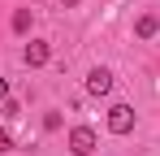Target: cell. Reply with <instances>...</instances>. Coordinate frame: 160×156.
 I'll use <instances>...</instances> for the list:
<instances>
[{
    "label": "cell",
    "mask_w": 160,
    "mask_h": 156,
    "mask_svg": "<svg viewBox=\"0 0 160 156\" xmlns=\"http://www.w3.org/2000/svg\"><path fill=\"white\" fill-rule=\"evenodd\" d=\"M108 130H112V134H130L134 130V108L130 104H112V108H108Z\"/></svg>",
    "instance_id": "obj_1"
},
{
    "label": "cell",
    "mask_w": 160,
    "mask_h": 156,
    "mask_svg": "<svg viewBox=\"0 0 160 156\" xmlns=\"http://www.w3.org/2000/svg\"><path fill=\"white\" fill-rule=\"evenodd\" d=\"M69 152L74 156H91L95 152V130L91 126H74L69 130Z\"/></svg>",
    "instance_id": "obj_2"
},
{
    "label": "cell",
    "mask_w": 160,
    "mask_h": 156,
    "mask_svg": "<svg viewBox=\"0 0 160 156\" xmlns=\"http://www.w3.org/2000/svg\"><path fill=\"white\" fill-rule=\"evenodd\" d=\"M22 61H26L30 70H39V65L48 61V44H43V39H30L26 48H22Z\"/></svg>",
    "instance_id": "obj_3"
},
{
    "label": "cell",
    "mask_w": 160,
    "mask_h": 156,
    "mask_svg": "<svg viewBox=\"0 0 160 156\" xmlns=\"http://www.w3.org/2000/svg\"><path fill=\"white\" fill-rule=\"evenodd\" d=\"M87 91H91V96H108V91H112V74H108V70H91V74H87Z\"/></svg>",
    "instance_id": "obj_4"
},
{
    "label": "cell",
    "mask_w": 160,
    "mask_h": 156,
    "mask_svg": "<svg viewBox=\"0 0 160 156\" xmlns=\"http://www.w3.org/2000/svg\"><path fill=\"white\" fill-rule=\"evenodd\" d=\"M134 30H138V39H152V35H156V30H160V22H156V18H152V13H143V18L134 22Z\"/></svg>",
    "instance_id": "obj_5"
},
{
    "label": "cell",
    "mask_w": 160,
    "mask_h": 156,
    "mask_svg": "<svg viewBox=\"0 0 160 156\" xmlns=\"http://www.w3.org/2000/svg\"><path fill=\"white\" fill-rule=\"evenodd\" d=\"M13 30H18V35L30 30V9H18V13H13Z\"/></svg>",
    "instance_id": "obj_6"
},
{
    "label": "cell",
    "mask_w": 160,
    "mask_h": 156,
    "mask_svg": "<svg viewBox=\"0 0 160 156\" xmlns=\"http://www.w3.org/2000/svg\"><path fill=\"white\" fill-rule=\"evenodd\" d=\"M43 130H61V113H48L43 117Z\"/></svg>",
    "instance_id": "obj_7"
},
{
    "label": "cell",
    "mask_w": 160,
    "mask_h": 156,
    "mask_svg": "<svg viewBox=\"0 0 160 156\" xmlns=\"http://www.w3.org/2000/svg\"><path fill=\"white\" fill-rule=\"evenodd\" d=\"M9 148H13V139H9V130L0 126V152H9Z\"/></svg>",
    "instance_id": "obj_8"
},
{
    "label": "cell",
    "mask_w": 160,
    "mask_h": 156,
    "mask_svg": "<svg viewBox=\"0 0 160 156\" xmlns=\"http://www.w3.org/2000/svg\"><path fill=\"white\" fill-rule=\"evenodd\" d=\"M0 100H9V82L4 78H0Z\"/></svg>",
    "instance_id": "obj_9"
}]
</instances>
